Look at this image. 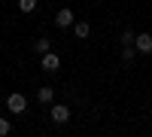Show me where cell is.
I'll list each match as a JSON object with an SVG mask.
<instances>
[{
    "instance_id": "obj_3",
    "label": "cell",
    "mask_w": 152,
    "mask_h": 137,
    "mask_svg": "<svg viewBox=\"0 0 152 137\" xmlns=\"http://www.w3.org/2000/svg\"><path fill=\"white\" fill-rule=\"evenodd\" d=\"M58 67H61V58L49 49V52L43 55V70H46V73H58Z\"/></svg>"
},
{
    "instance_id": "obj_6",
    "label": "cell",
    "mask_w": 152,
    "mask_h": 137,
    "mask_svg": "<svg viewBox=\"0 0 152 137\" xmlns=\"http://www.w3.org/2000/svg\"><path fill=\"white\" fill-rule=\"evenodd\" d=\"M73 34H76V40H88L91 24H88V21H73Z\"/></svg>"
},
{
    "instance_id": "obj_9",
    "label": "cell",
    "mask_w": 152,
    "mask_h": 137,
    "mask_svg": "<svg viewBox=\"0 0 152 137\" xmlns=\"http://www.w3.org/2000/svg\"><path fill=\"white\" fill-rule=\"evenodd\" d=\"M134 55H137V46H122V61H125V64H131Z\"/></svg>"
},
{
    "instance_id": "obj_2",
    "label": "cell",
    "mask_w": 152,
    "mask_h": 137,
    "mask_svg": "<svg viewBox=\"0 0 152 137\" xmlns=\"http://www.w3.org/2000/svg\"><path fill=\"white\" fill-rule=\"evenodd\" d=\"M49 116H52V122H55V125H67V119H70V110H67L64 104H55Z\"/></svg>"
},
{
    "instance_id": "obj_10",
    "label": "cell",
    "mask_w": 152,
    "mask_h": 137,
    "mask_svg": "<svg viewBox=\"0 0 152 137\" xmlns=\"http://www.w3.org/2000/svg\"><path fill=\"white\" fill-rule=\"evenodd\" d=\"M37 3H40V0H18V9H21V12H34Z\"/></svg>"
},
{
    "instance_id": "obj_5",
    "label": "cell",
    "mask_w": 152,
    "mask_h": 137,
    "mask_svg": "<svg viewBox=\"0 0 152 137\" xmlns=\"http://www.w3.org/2000/svg\"><path fill=\"white\" fill-rule=\"evenodd\" d=\"M134 46H137V52H143V55H152V34H137Z\"/></svg>"
},
{
    "instance_id": "obj_11",
    "label": "cell",
    "mask_w": 152,
    "mask_h": 137,
    "mask_svg": "<svg viewBox=\"0 0 152 137\" xmlns=\"http://www.w3.org/2000/svg\"><path fill=\"white\" fill-rule=\"evenodd\" d=\"M134 40H137V34H134L131 28H128V31L122 34V46H134Z\"/></svg>"
},
{
    "instance_id": "obj_12",
    "label": "cell",
    "mask_w": 152,
    "mask_h": 137,
    "mask_svg": "<svg viewBox=\"0 0 152 137\" xmlns=\"http://www.w3.org/2000/svg\"><path fill=\"white\" fill-rule=\"evenodd\" d=\"M9 131H12V125H9V119H6V116H0V137H6Z\"/></svg>"
},
{
    "instance_id": "obj_1",
    "label": "cell",
    "mask_w": 152,
    "mask_h": 137,
    "mask_svg": "<svg viewBox=\"0 0 152 137\" xmlns=\"http://www.w3.org/2000/svg\"><path fill=\"white\" fill-rule=\"evenodd\" d=\"M24 107H28V101H24V95H18V92H12V95L6 97V110H9V113H21Z\"/></svg>"
},
{
    "instance_id": "obj_8",
    "label": "cell",
    "mask_w": 152,
    "mask_h": 137,
    "mask_svg": "<svg viewBox=\"0 0 152 137\" xmlns=\"http://www.w3.org/2000/svg\"><path fill=\"white\" fill-rule=\"evenodd\" d=\"M49 49H52V40H46V37H40V40L34 43V52H37V55H46Z\"/></svg>"
},
{
    "instance_id": "obj_7",
    "label": "cell",
    "mask_w": 152,
    "mask_h": 137,
    "mask_svg": "<svg viewBox=\"0 0 152 137\" xmlns=\"http://www.w3.org/2000/svg\"><path fill=\"white\" fill-rule=\"evenodd\" d=\"M37 97H40V104H52L55 101V89L52 85H43V89L37 92Z\"/></svg>"
},
{
    "instance_id": "obj_4",
    "label": "cell",
    "mask_w": 152,
    "mask_h": 137,
    "mask_svg": "<svg viewBox=\"0 0 152 137\" xmlns=\"http://www.w3.org/2000/svg\"><path fill=\"white\" fill-rule=\"evenodd\" d=\"M55 21H58V28H73V21H76V15H73V9H58V15H55Z\"/></svg>"
}]
</instances>
